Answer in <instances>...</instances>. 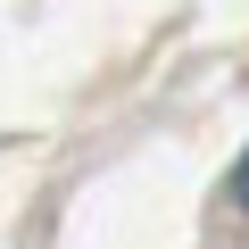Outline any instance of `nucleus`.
Masks as SVG:
<instances>
[{"mask_svg":"<svg viewBox=\"0 0 249 249\" xmlns=\"http://www.w3.org/2000/svg\"><path fill=\"white\" fill-rule=\"evenodd\" d=\"M232 199H241V216H249V150H241V166H232Z\"/></svg>","mask_w":249,"mask_h":249,"instance_id":"f257e3e1","label":"nucleus"}]
</instances>
